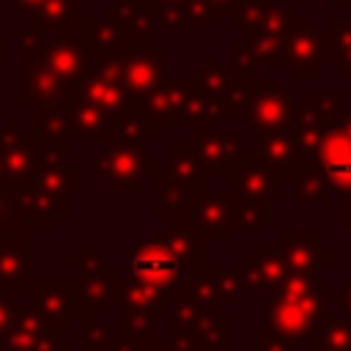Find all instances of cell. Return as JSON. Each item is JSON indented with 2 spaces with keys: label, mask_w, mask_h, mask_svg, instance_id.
<instances>
[{
  "label": "cell",
  "mask_w": 351,
  "mask_h": 351,
  "mask_svg": "<svg viewBox=\"0 0 351 351\" xmlns=\"http://www.w3.org/2000/svg\"><path fill=\"white\" fill-rule=\"evenodd\" d=\"M132 271L134 277L151 282V285H165V282H173L178 277V263L173 261V255L162 247H140L132 258Z\"/></svg>",
  "instance_id": "9"
},
{
  "label": "cell",
  "mask_w": 351,
  "mask_h": 351,
  "mask_svg": "<svg viewBox=\"0 0 351 351\" xmlns=\"http://www.w3.org/2000/svg\"><path fill=\"white\" fill-rule=\"evenodd\" d=\"M337 304L343 307V315H348L351 318V280L343 285V291L337 293Z\"/></svg>",
  "instance_id": "17"
},
{
  "label": "cell",
  "mask_w": 351,
  "mask_h": 351,
  "mask_svg": "<svg viewBox=\"0 0 351 351\" xmlns=\"http://www.w3.org/2000/svg\"><path fill=\"white\" fill-rule=\"evenodd\" d=\"M304 351H326L324 346H318L315 340H304Z\"/></svg>",
  "instance_id": "20"
},
{
  "label": "cell",
  "mask_w": 351,
  "mask_h": 351,
  "mask_svg": "<svg viewBox=\"0 0 351 351\" xmlns=\"http://www.w3.org/2000/svg\"><path fill=\"white\" fill-rule=\"evenodd\" d=\"M335 123H337V126L351 137V110H343V112L337 115V121H335Z\"/></svg>",
  "instance_id": "18"
},
{
  "label": "cell",
  "mask_w": 351,
  "mask_h": 351,
  "mask_svg": "<svg viewBox=\"0 0 351 351\" xmlns=\"http://www.w3.org/2000/svg\"><path fill=\"white\" fill-rule=\"evenodd\" d=\"M233 214H236V219H239L241 228H252V230H261V228H266V222H269L266 203H258V200H244V203H239V206L233 208Z\"/></svg>",
  "instance_id": "15"
},
{
  "label": "cell",
  "mask_w": 351,
  "mask_h": 351,
  "mask_svg": "<svg viewBox=\"0 0 351 351\" xmlns=\"http://www.w3.org/2000/svg\"><path fill=\"white\" fill-rule=\"evenodd\" d=\"M329 66L351 80V16H332L329 22Z\"/></svg>",
  "instance_id": "12"
},
{
  "label": "cell",
  "mask_w": 351,
  "mask_h": 351,
  "mask_svg": "<svg viewBox=\"0 0 351 351\" xmlns=\"http://www.w3.org/2000/svg\"><path fill=\"white\" fill-rule=\"evenodd\" d=\"M343 200H346V214H343V228L346 230H351V189L343 195Z\"/></svg>",
  "instance_id": "19"
},
{
  "label": "cell",
  "mask_w": 351,
  "mask_h": 351,
  "mask_svg": "<svg viewBox=\"0 0 351 351\" xmlns=\"http://www.w3.org/2000/svg\"><path fill=\"white\" fill-rule=\"evenodd\" d=\"M310 340H315L326 351H351V318L348 315H343V318L321 315Z\"/></svg>",
  "instance_id": "13"
},
{
  "label": "cell",
  "mask_w": 351,
  "mask_h": 351,
  "mask_svg": "<svg viewBox=\"0 0 351 351\" xmlns=\"http://www.w3.org/2000/svg\"><path fill=\"white\" fill-rule=\"evenodd\" d=\"M282 58L296 80H313L318 69L329 66V30H321L313 16L293 19L285 36Z\"/></svg>",
  "instance_id": "2"
},
{
  "label": "cell",
  "mask_w": 351,
  "mask_h": 351,
  "mask_svg": "<svg viewBox=\"0 0 351 351\" xmlns=\"http://www.w3.org/2000/svg\"><path fill=\"white\" fill-rule=\"evenodd\" d=\"M280 252L285 258L288 274L299 277H315L318 269H326L332 263V247L318 239L315 230H282Z\"/></svg>",
  "instance_id": "4"
},
{
  "label": "cell",
  "mask_w": 351,
  "mask_h": 351,
  "mask_svg": "<svg viewBox=\"0 0 351 351\" xmlns=\"http://www.w3.org/2000/svg\"><path fill=\"white\" fill-rule=\"evenodd\" d=\"M244 266H247V271H241V274H244L247 285H252L258 291H274L288 277V266L280 252V244H258V250L247 258Z\"/></svg>",
  "instance_id": "8"
},
{
  "label": "cell",
  "mask_w": 351,
  "mask_h": 351,
  "mask_svg": "<svg viewBox=\"0 0 351 351\" xmlns=\"http://www.w3.org/2000/svg\"><path fill=\"white\" fill-rule=\"evenodd\" d=\"M236 195L244 200H258L266 206L280 203V184L277 176L261 162V159H247L236 167Z\"/></svg>",
  "instance_id": "7"
},
{
  "label": "cell",
  "mask_w": 351,
  "mask_h": 351,
  "mask_svg": "<svg viewBox=\"0 0 351 351\" xmlns=\"http://www.w3.org/2000/svg\"><path fill=\"white\" fill-rule=\"evenodd\" d=\"M258 351H293L291 337H285L277 329H261L258 332Z\"/></svg>",
  "instance_id": "16"
},
{
  "label": "cell",
  "mask_w": 351,
  "mask_h": 351,
  "mask_svg": "<svg viewBox=\"0 0 351 351\" xmlns=\"http://www.w3.org/2000/svg\"><path fill=\"white\" fill-rule=\"evenodd\" d=\"M296 104L293 99L280 88L277 80L255 82L247 96V121L258 134L269 132H288L296 123Z\"/></svg>",
  "instance_id": "3"
},
{
  "label": "cell",
  "mask_w": 351,
  "mask_h": 351,
  "mask_svg": "<svg viewBox=\"0 0 351 351\" xmlns=\"http://www.w3.org/2000/svg\"><path fill=\"white\" fill-rule=\"evenodd\" d=\"M315 167L326 173L332 189H337L340 195L351 189V137L337 123L324 132Z\"/></svg>",
  "instance_id": "5"
},
{
  "label": "cell",
  "mask_w": 351,
  "mask_h": 351,
  "mask_svg": "<svg viewBox=\"0 0 351 351\" xmlns=\"http://www.w3.org/2000/svg\"><path fill=\"white\" fill-rule=\"evenodd\" d=\"M258 159L277 176V178H296L307 162L296 145V134L293 129L288 132H269V134H261V143H258Z\"/></svg>",
  "instance_id": "6"
},
{
  "label": "cell",
  "mask_w": 351,
  "mask_h": 351,
  "mask_svg": "<svg viewBox=\"0 0 351 351\" xmlns=\"http://www.w3.org/2000/svg\"><path fill=\"white\" fill-rule=\"evenodd\" d=\"M203 156L211 167L222 165L225 170L239 167L241 159V134L239 132H222V134H211L203 140Z\"/></svg>",
  "instance_id": "11"
},
{
  "label": "cell",
  "mask_w": 351,
  "mask_h": 351,
  "mask_svg": "<svg viewBox=\"0 0 351 351\" xmlns=\"http://www.w3.org/2000/svg\"><path fill=\"white\" fill-rule=\"evenodd\" d=\"M335 5H351V0H332Z\"/></svg>",
  "instance_id": "21"
},
{
  "label": "cell",
  "mask_w": 351,
  "mask_h": 351,
  "mask_svg": "<svg viewBox=\"0 0 351 351\" xmlns=\"http://www.w3.org/2000/svg\"><path fill=\"white\" fill-rule=\"evenodd\" d=\"M304 99H307L304 104H307L310 110L321 112V115L329 118V121H337V115L343 112V104H346V96L337 93V90H310Z\"/></svg>",
  "instance_id": "14"
},
{
  "label": "cell",
  "mask_w": 351,
  "mask_h": 351,
  "mask_svg": "<svg viewBox=\"0 0 351 351\" xmlns=\"http://www.w3.org/2000/svg\"><path fill=\"white\" fill-rule=\"evenodd\" d=\"M337 302L326 277H299L288 274L274 291L269 302V326L282 332L291 340H310L315 324L326 313L329 304Z\"/></svg>",
  "instance_id": "1"
},
{
  "label": "cell",
  "mask_w": 351,
  "mask_h": 351,
  "mask_svg": "<svg viewBox=\"0 0 351 351\" xmlns=\"http://www.w3.org/2000/svg\"><path fill=\"white\" fill-rule=\"evenodd\" d=\"M293 203L296 206H329L332 203V184L321 167H304L296 176V189H293Z\"/></svg>",
  "instance_id": "10"
}]
</instances>
